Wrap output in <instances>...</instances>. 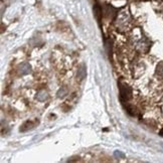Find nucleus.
Instances as JSON below:
<instances>
[{"label":"nucleus","instance_id":"423d86ee","mask_svg":"<svg viewBox=\"0 0 163 163\" xmlns=\"http://www.w3.org/2000/svg\"><path fill=\"white\" fill-rule=\"evenodd\" d=\"M78 76H79V78L81 80H83L85 77H86V68H85L84 64H82L81 68H80V70L78 71Z\"/></svg>","mask_w":163,"mask_h":163},{"label":"nucleus","instance_id":"6e6552de","mask_svg":"<svg viewBox=\"0 0 163 163\" xmlns=\"http://www.w3.org/2000/svg\"><path fill=\"white\" fill-rule=\"evenodd\" d=\"M157 73H159V75H163V62L158 64L157 66Z\"/></svg>","mask_w":163,"mask_h":163},{"label":"nucleus","instance_id":"f03ea898","mask_svg":"<svg viewBox=\"0 0 163 163\" xmlns=\"http://www.w3.org/2000/svg\"><path fill=\"white\" fill-rule=\"evenodd\" d=\"M102 12L103 10L101 6L99 4H95V6H94V14H95L96 18H97L100 25H101V20H102Z\"/></svg>","mask_w":163,"mask_h":163},{"label":"nucleus","instance_id":"1a4fd4ad","mask_svg":"<svg viewBox=\"0 0 163 163\" xmlns=\"http://www.w3.org/2000/svg\"><path fill=\"white\" fill-rule=\"evenodd\" d=\"M59 97H64L66 95V89H62V90L59 91Z\"/></svg>","mask_w":163,"mask_h":163},{"label":"nucleus","instance_id":"20e7f679","mask_svg":"<svg viewBox=\"0 0 163 163\" xmlns=\"http://www.w3.org/2000/svg\"><path fill=\"white\" fill-rule=\"evenodd\" d=\"M32 127H33L32 122H31V121H27V122H25V123H24V124L21 126L20 131H22V132H25V131H27L28 129H31Z\"/></svg>","mask_w":163,"mask_h":163},{"label":"nucleus","instance_id":"9d476101","mask_svg":"<svg viewBox=\"0 0 163 163\" xmlns=\"http://www.w3.org/2000/svg\"><path fill=\"white\" fill-rule=\"evenodd\" d=\"M159 134H160V135H161V136H163V129H162L161 131H160V133H159Z\"/></svg>","mask_w":163,"mask_h":163},{"label":"nucleus","instance_id":"f257e3e1","mask_svg":"<svg viewBox=\"0 0 163 163\" xmlns=\"http://www.w3.org/2000/svg\"><path fill=\"white\" fill-rule=\"evenodd\" d=\"M119 91H120V99L124 103L132 98V89L126 84L119 83Z\"/></svg>","mask_w":163,"mask_h":163},{"label":"nucleus","instance_id":"0eeeda50","mask_svg":"<svg viewBox=\"0 0 163 163\" xmlns=\"http://www.w3.org/2000/svg\"><path fill=\"white\" fill-rule=\"evenodd\" d=\"M36 98L38 101L43 102V101H45V99L48 98V95H46L45 92H41V93H38V95L36 96Z\"/></svg>","mask_w":163,"mask_h":163},{"label":"nucleus","instance_id":"7ed1b4c3","mask_svg":"<svg viewBox=\"0 0 163 163\" xmlns=\"http://www.w3.org/2000/svg\"><path fill=\"white\" fill-rule=\"evenodd\" d=\"M19 71H20L21 75H26L30 71V66L27 62H23L20 66H19Z\"/></svg>","mask_w":163,"mask_h":163},{"label":"nucleus","instance_id":"39448f33","mask_svg":"<svg viewBox=\"0 0 163 163\" xmlns=\"http://www.w3.org/2000/svg\"><path fill=\"white\" fill-rule=\"evenodd\" d=\"M105 48L107 50V52L109 55V57H112V41L109 39L108 41H105Z\"/></svg>","mask_w":163,"mask_h":163}]
</instances>
